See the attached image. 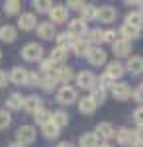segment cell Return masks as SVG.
I'll list each match as a JSON object with an SVG mask.
<instances>
[{
	"instance_id": "35",
	"label": "cell",
	"mask_w": 143,
	"mask_h": 147,
	"mask_svg": "<svg viewBox=\"0 0 143 147\" xmlns=\"http://www.w3.org/2000/svg\"><path fill=\"white\" fill-rule=\"evenodd\" d=\"M106 96H108V92H104L102 88H98V86L90 90V100L94 102L96 106H102V104L106 102Z\"/></svg>"
},
{
	"instance_id": "53",
	"label": "cell",
	"mask_w": 143,
	"mask_h": 147,
	"mask_svg": "<svg viewBox=\"0 0 143 147\" xmlns=\"http://www.w3.org/2000/svg\"><path fill=\"white\" fill-rule=\"evenodd\" d=\"M0 61H2V49H0Z\"/></svg>"
},
{
	"instance_id": "29",
	"label": "cell",
	"mask_w": 143,
	"mask_h": 147,
	"mask_svg": "<svg viewBox=\"0 0 143 147\" xmlns=\"http://www.w3.org/2000/svg\"><path fill=\"white\" fill-rule=\"evenodd\" d=\"M86 43H104V30H100V28H94V30H88L86 34Z\"/></svg>"
},
{
	"instance_id": "7",
	"label": "cell",
	"mask_w": 143,
	"mask_h": 147,
	"mask_svg": "<svg viewBox=\"0 0 143 147\" xmlns=\"http://www.w3.org/2000/svg\"><path fill=\"white\" fill-rule=\"evenodd\" d=\"M49 18H51V24H53V26L67 22V18H69V8H67V6H61V4H55V6L49 10Z\"/></svg>"
},
{
	"instance_id": "26",
	"label": "cell",
	"mask_w": 143,
	"mask_h": 147,
	"mask_svg": "<svg viewBox=\"0 0 143 147\" xmlns=\"http://www.w3.org/2000/svg\"><path fill=\"white\" fill-rule=\"evenodd\" d=\"M51 122H53L59 129H63L65 125H69V114L63 112V110H55V112L51 114Z\"/></svg>"
},
{
	"instance_id": "40",
	"label": "cell",
	"mask_w": 143,
	"mask_h": 147,
	"mask_svg": "<svg viewBox=\"0 0 143 147\" xmlns=\"http://www.w3.org/2000/svg\"><path fill=\"white\" fill-rule=\"evenodd\" d=\"M12 124V116L8 110H0V129H6Z\"/></svg>"
},
{
	"instance_id": "37",
	"label": "cell",
	"mask_w": 143,
	"mask_h": 147,
	"mask_svg": "<svg viewBox=\"0 0 143 147\" xmlns=\"http://www.w3.org/2000/svg\"><path fill=\"white\" fill-rule=\"evenodd\" d=\"M32 6L39 12V14H49V10L53 8V4H51L49 0H33Z\"/></svg>"
},
{
	"instance_id": "17",
	"label": "cell",
	"mask_w": 143,
	"mask_h": 147,
	"mask_svg": "<svg viewBox=\"0 0 143 147\" xmlns=\"http://www.w3.org/2000/svg\"><path fill=\"white\" fill-rule=\"evenodd\" d=\"M28 73H30V69L14 67L10 71V80L14 84H18V86H24V84H28Z\"/></svg>"
},
{
	"instance_id": "30",
	"label": "cell",
	"mask_w": 143,
	"mask_h": 147,
	"mask_svg": "<svg viewBox=\"0 0 143 147\" xmlns=\"http://www.w3.org/2000/svg\"><path fill=\"white\" fill-rule=\"evenodd\" d=\"M96 12H98V6H94V4H84L82 10H80V20H84V22L96 20Z\"/></svg>"
},
{
	"instance_id": "50",
	"label": "cell",
	"mask_w": 143,
	"mask_h": 147,
	"mask_svg": "<svg viewBox=\"0 0 143 147\" xmlns=\"http://www.w3.org/2000/svg\"><path fill=\"white\" fill-rule=\"evenodd\" d=\"M8 147H26V145H22V143H18V141H16V143H12V145H8Z\"/></svg>"
},
{
	"instance_id": "46",
	"label": "cell",
	"mask_w": 143,
	"mask_h": 147,
	"mask_svg": "<svg viewBox=\"0 0 143 147\" xmlns=\"http://www.w3.org/2000/svg\"><path fill=\"white\" fill-rule=\"evenodd\" d=\"M8 80H10V75H6V71H0V88H2V86H6V84H8Z\"/></svg>"
},
{
	"instance_id": "10",
	"label": "cell",
	"mask_w": 143,
	"mask_h": 147,
	"mask_svg": "<svg viewBox=\"0 0 143 147\" xmlns=\"http://www.w3.org/2000/svg\"><path fill=\"white\" fill-rule=\"evenodd\" d=\"M112 96H114L118 102H125L130 96H132L130 84H125V82H114V86H112Z\"/></svg>"
},
{
	"instance_id": "4",
	"label": "cell",
	"mask_w": 143,
	"mask_h": 147,
	"mask_svg": "<svg viewBox=\"0 0 143 147\" xmlns=\"http://www.w3.org/2000/svg\"><path fill=\"white\" fill-rule=\"evenodd\" d=\"M35 137H37V131H35V127L30 125V124L20 125L18 131H16V139H18V143H22V145H30V143H33Z\"/></svg>"
},
{
	"instance_id": "15",
	"label": "cell",
	"mask_w": 143,
	"mask_h": 147,
	"mask_svg": "<svg viewBox=\"0 0 143 147\" xmlns=\"http://www.w3.org/2000/svg\"><path fill=\"white\" fill-rule=\"evenodd\" d=\"M123 73H125V65H121L120 61H112V63L106 65V73H104V75H108V77L116 82L118 79L123 77Z\"/></svg>"
},
{
	"instance_id": "3",
	"label": "cell",
	"mask_w": 143,
	"mask_h": 147,
	"mask_svg": "<svg viewBox=\"0 0 143 147\" xmlns=\"http://www.w3.org/2000/svg\"><path fill=\"white\" fill-rule=\"evenodd\" d=\"M20 55H22L26 61H30V63L41 61V59H43V47L39 45V43H28V45L22 47Z\"/></svg>"
},
{
	"instance_id": "49",
	"label": "cell",
	"mask_w": 143,
	"mask_h": 147,
	"mask_svg": "<svg viewBox=\"0 0 143 147\" xmlns=\"http://www.w3.org/2000/svg\"><path fill=\"white\" fill-rule=\"evenodd\" d=\"M55 147H73V145H71L69 141H61V143H57Z\"/></svg>"
},
{
	"instance_id": "32",
	"label": "cell",
	"mask_w": 143,
	"mask_h": 147,
	"mask_svg": "<svg viewBox=\"0 0 143 147\" xmlns=\"http://www.w3.org/2000/svg\"><path fill=\"white\" fill-rule=\"evenodd\" d=\"M41 134L45 136V139H57V137L61 136V129H59L53 122H49V124H45L43 127H41Z\"/></svg>"
},
{
	"instance_id": "48",
	"label": "cell",
	"mask_w": 143,
	"mask_h": 147,
	"mask_svg": "<svg viewBox=\"0 0 143 147\" xmlns=\"http://www.w3.org/2000/svg\"><path fill=\"white\" fill-rule=\"evenodd\" d=\"M130 147H143V141H139V139H135V141H133V143H132Z\"/></svg>"
},
{
	"instance_id": "41",
	"label": "cell",
	"mask_w": 143,
	"mask_h": 147,
	"mask_svg": "<svg viewBox=\"0 0 143 147\" xmlns=\"http://www.w3.org/2000/svg\"><path fill=\"white\" fill-rule=\"evenodd\" d=\"M116 39H118L116 30H104V43H114Z\"/></svg>"
},
{
	"instance_id": "11",
	"label": "cell",
	"mask_w": 143,
	"mask_h": 147,
	"mask_svg": "<svg viewBox=\"0 0 143 147\" xmlns=\"http://www.w3.org/2000/svg\"><path fill=\"white\" fill-rule=\"evenodd\" d=\"M24 110L30 114H37L39 110H43V100L35 94H30V96H24Z\"/></svg>"
},
{
	"instance_id": "18",
	"label": "cell",
	"mask_w": 143,
	"mask_h": 147,
	"mask_svg": "<svg viewBox=\"0 0 143 147\" xmlns=\"http://www.w3.org/2000/svg\"><path fill=\"white\" fill-rule=\"evenodd\" d=\"M53 77H55L59 82H63V84H71V80L75 79V73H73V69H71V67L61 65V67H57V71L53 73Z\"/></svg>"
},
{
	"instance_id": "25",
	"label": "cell",
	"mask_w": 143,
	"mask_h": 147,
	"mask_svg": "<svg viewBox=\"0 0 143 147\" xmlns=\"http://www.w3.org/2000/svg\"><path fill=\"white\" fill-rule=\"evenodd\" d=\"M77 104H78V112L84 114V116H90V114H94V112H96V108H98L94 102L90 100V96H86V98H80Z\"/></svg>"
},
{
	"instance_id": "38",
	"label": "cell",
	"mask_w": 143,
	"mask_h": 147,
	"mask_svg": "<svg viewBox=\"0 0 143 147\" xmlns=\"http://www.w3.org/2000/svg\"><path fill=\"white\" fill-rule=\"evenodd\" d=\"M39 71H43L45 75H53L57 71V65L51 59H41V61H39Z\"/></svg>"
},
{
	"instance_id": "14",
	"label": "cell",
	"mask_w": 143,
	"mask_h": 147,
	"mask_svg": "<svg viewBox=\"0 0 143 147\" xmlns=\"http://www.w3.org/2000/svg\"><path fill=\"white\" fill-rule=\"evenodd\" d=\"M125 71L133 75V77H137V75H141L143 73V57L139 55H132L127 57V63H125Z\"/></svg>"
},
{
	"instance_id": "21",
	"label": "cell",
	"mask_w": 143,
	"mask_h": 147,
	"mask_svg": "<svg viewBox=\"0 0 143 147\" xmlns=\"http://www.w3.org/2000/svg\"><path fill=\"white\" fill-rule=\"evenodd\" d=\"M120 35H121V39H125V41H133V39H139L141 30H137V28H133V26L123 24V26L120 28Z\"/></svg>"
},
{
	"instance_id": "5",
	"label": "cell",
	"mask_w": 143,
	"mask_h": 147,
	"mask_svg": "<svg viewBox=\"0 0 143 147\" xmlns=\"http://www.w3.org/2000/svg\"><path fill=\"white\" fill-rule=\"evenodd\" d=\"M77 86H80L82 90H92V88H96V75L94 73H90V71H80L77 77Z\"/></svg>"
},
{
	"instance_id": "23",
	"label": "cell",
	"mask_w": 143,
	"mask_h": 147,
	"mask_svg": "<svg viewBox=\"0 0 143 147\" xmlns=\"http://www.w3.org/2000/svg\"><path fill=\"white\" fill-rule=\"evenodd\" d=\"M100 145V139L94 131H86L78 137V147H98Z\"/></svg>"
},
{
	"instance_id": "47",
	"label": "cell",
	"mask_w": 143,
	"mask_h": 147,
	"mask_svg": "<svg viewBox=\"0 0 143 147\" xmlns=\"http://www.w3.org/2000/svg\"><path fill=\"white\" fill-rule=\"evenodd\" d=\"M133 134H135V139H139V141H143V125H137V129H135Z\"/></svg>"
},
{
	"instance_id": "16",
	"label": "cell",
	"mask_w": 143,
	"mask_h": 147,
	"mask_svg": "<svg viewBox=\"0 0 143 147\" xmlns=\"http://www.w3.org/2000/svg\"><path fill=\"white\" fill-rule=\"evenodd\" d=\"M35 30H37V37H39V39H53L57 35L55 26L51 22H39Z\"/></svg>"
},
{
	"instance_id": "20",
	"label": "cell",
	"mask_w": 143,
	"mask_h": 147,
	"mask_svg": "<svg viewBox=\"0 0 143 147\" xmlns=\"http://www.w3.org/2000/svg\"><path fill=\"white\" fill-rule=\"evenodd\" d=\"M116 141L120 143V145H132L133 141H135V134H133L132 129H127V127H120L118 131H116Z\"/></svg>"
},
{
	"instance_id": "13",
	"label": "cell",
	"mask_w": 143,
	"mask_h": 147,
	"mask_svg": "<svg viewBox=\"0 0 143 147\" xmlns=\"http://www.w3.org/2000/svg\"><path fill=\"white\" fill-rule=\"evenodd\" d=\"M112 51L116 57H132V41L125 39H116L112 43Z\"/></svg>"
},
{
	"instance_id": "36",
	"label": "cell",
	"mask_w": 143,
	"mask_h": 147,
	"mask_svg": "<svg viewBox=\"0 0 143 147\" xmlns=\"http://www.w3.org/2000/svg\"><path fill=\"white\" fill-rule=\"evenodd\" d=\"M33 120H35V124H37V125H41V127H43L45 124H49V122H51V112L43 108V110H39L37 114H33Z\"/></svg>"
},
{
	"instance_id": "6",
	"label": "cell",
	"mask_w": 143,
	"mask_h": 147,
	"mask_svg": "<svg viewBox=\"0 0 143 147\" xmlns=\"http://www.w3.org/2000/svg\"><path fill=\"white\" fill-rule=\"evenodd\" d=\"M18 28L22 30V32H32L37 28V20H35V14L32 12H22L20 16H18Z\"/></svg>"
},
{
	"instance_id": "52",
	"label": "cell",
	"mask_w": 143,
	"mask_h": 147,
	"mask_svg": "<svg viewBox=\"0 0 143 147\" xmlns=\"http://www.w3.org/2000/svg\"><path fill=\"white\" fill-rule=\"evenodd\" d=\"M139 8H141V10H139V12H141V14H143V2H141V6H139Z\"/></svg>"
},
{
	"instance_id": "34",
	"label": "cell",
	"mask_w": 143,
	"mask_h": 147,
	"mask_svg": "<svg viewBox=\"0 0 143 147\" xmlns=\"http://www.w3.org/2000/svg\"><path fill=\"white\" fill-rule=\"evenodd\" d=\"M57 39V47H63V49H69V47H73V43H75V41H77V39H75V37H71V35L67 34V32H63V34H57L55 35Z\"/></svg>"
},
{
	"instance_id": "9",
	"label": "cell",
	"mask_w": 143,
	"mask_h": 147,
	"mask_svg": "<svg viewBox=\"0 0 143 147\" xmlns=\"http://www.w3.org/2000/svg\"><path fill=\"white\" fill-rule=\"evenodd\" d=\"M118 18V12L116 8H112V6H98V12H96V20L102 24H112L114 20Z\"/></svg>"
},
{
	"instance_id": "42",
	"label": "cell",
	"mask_w": 143,
	"mask_h": 147,
	"mask_svg": "<svg viewBox=\"0 0 143 147\" xmlns=\"http://www.w3.org/2000/svg\"><path fill=\"white\" fill-rule=\"evenodd\" d=\"M39 82H41V77H39L35 71H30V73H28V84H30V86H37Z\"/></svg>"
},
{
	"instance_id": "1",
	"label": "cell",
	"mask_w": 143,
	"mask_h": 147,
	"mask_svg": "<svg viewBox=\"0 0 143 147\" xmlns=\"http://www.w3.org/2000/svg\"><path fill=\"white\" fill-rule=\"evenodd\" d=\"M57 102H59V104H63V106H71V104L78 102L77 88H75V86H71V84L61 86V88L57 90Z\"/></svg>"
},
{
	"instance_id": "8",
	"label": "cell",
	"mask_w": 143,
	"mask_h": 147,
	"mask_svg": "<svg viewBox=\"0 0 143 147\" xmlns=\"http://www.w3.org/2000/svg\"><path fill=\"white\" fill-rule=\"evenodd\" d=\"M86 59H88V63H90L92 67H100V65H104V63H106L108 55H106V51H104V49H100V47H90Z\"/></svg>"
},
{
	"instance_id": "51",
	"label": "cell",
	"mask_w": 143,
	"mask_h": 147,
	"mask_svg": "<svg viewBox=\"0 0 143 147\" xmlns=\"http://www.w3.org/2000/svg\"><path fill=\"white\" fill-rule=\"evenodd\" d=\"M98 147H112V145H110V143H100Z\"/></svg>"
},
{
	"instance_id": "39",
	"label": "cell",
	"mask_w": 143,
	"mask_h": 147,
	"mask_svg": "<svg viewBox=\"0 0 143 147\" xmlns=\"http://www.w3.org/2000/svg\"><path fill=\"white\" fill-rule=\"evenodd\" d=\"M96 84H98V88H102L104 92L112 90V86H114V80L108 77V75H102L100 79H96Z\"/></svg>"
},
{
	"instance_id": "2",
	"label": "cell",
	"mask_w": 143,
	"mask_h": 147,
	"mask_svg": "<svg viewBox=\"0 0 143 147\" xmlns=\"http://www.w3.org/2000/svg\"><path fill=\"white\" fill-rule=\"evenodd\" d=\"M67 34L71 35V37H75V39H84L88 34V24L84 20H80V18H75V20L69 22Z\"/></svg>"
},
{
	"instance_id": "19",
	"label": "cell",
	"mask_w": 143,
	"mask_h": 147,
	"mask_svg": "<svg viewBox=\"0 0 143 147\" xmlns=\"http://www.w3.org/2000/svg\"><path fill=\"white\" fill-rule=\"evenodd\" d=\"M16 37H18V28H14L10 24H6V26L0 28V41L2 43H14Z\"/></svg>"
},
{
	"instance_id": "22",
	"label": "cell",
	"mask_w": 143,
	"mask_h": 147,
	"mask_svg": "<svg viewBox=\"0 0 143 147\" xmlns=\"http://www.w3.org/2000/svg\"><path fill=\"white\" fill-rule=\"evenodd\" d=\"M6 108L12 110V112L22 110V108H24V96L20 94V92H12L10 96L6 98Z\"/></svg>"
},
{
	"instance_id": "28",
	"label": "cell",
	"mask_w": 143,
	"mask_h": 147,
	"mask_svg": "<svg viewBox=\"0 0 143 147\" xmlns=\"http://www.w3.org/2000/svg\"><path fill=\"white\" fill-rule=\"evenodd\" d=\"M71 49H73V53H75L77 57H86L88 51H90V45L86 43V39H77Z\"/></svg>"
},
{
	"instance_id": "31",
	"label": "cell",
	"mask_w": 143,
	"mask_h": 147,
	"mask_svg": "<svg viewBox=\"0 0 143 147\" xmlns=\"http://www.w3.org/2000/svg\"><path fill=\"white\" fill-rule=\"evenodd\" d=\"M57 84H59V80H57L53 75H45V77H41V82H39V86H41L45 92H53L57 88Z\"/></svg>"
},
{
	"instance_id": "12",
	"label": "cell",
	"mask_w": 143,
	"mask_h": 147,
	"mask_svg": "<svg viewBox=\"0 0 143 147\" xmlns=\"http://www.w3.org/2000/svg\"><path fill=\"white\" fill-rule=\"evenodd\" d=\"M94 134L98 136V139H104V141H110L112 137H116V129L110 122H100L94 129Z\"/></svg>"
},
{
	"instance_id": "44",
	"label": "cell",
	"mask_w": 143,
	"mask_h": 147,
	"mask_svg": "<svg viewBox=\"0 0 143 147\" xmlns=\"http://www.w3.org/2000/svg\"><path fill=\"white\" fill-rule=\"evenodd\" d=\"M132 98L135 102H143V84L141 86H135V88L132 90Z\"/></svg>"
},
{
	"instance_id": "33",
	"label": "cell",
	"mask_w": 143,
	"mask_h": 147,
	"mask_svg": "<svg viewBox=\"0 0 143 147\" xmlns=\"http://www.w3.org/2000/svg\"><path fill=\"white\" fill-rule=\"evenodd\" d=\"M4 12L8 14V16H20L22 14V4L18 2V0H6L4 2Z\"/></svg>"
},
{
	"instance_id": "24",
	"label": "cell",
	"mask_w": 143,
	"mask_h": 147,
	"mask_svg": "<svg viewBox=\"0 0 143 147\" xmlns=\"http://www.w3.org/2000/svg\"><path fill=\"white\" fill-rule=\"evenodd\" d=\"M67 57H69V49H63V47H55V49H51V55H49V59L55 63V65H65Z\"/></svg>"
},
{
	"instance_id": "27",
	"label": "cell",
	"mask_w": 143,
	"mask_h": 147,
	"mask_svg": "<svg viewBox=\"0 0 143 147\" xmlns=\"http://www.w3.org/2000/svg\"><path fill=\"white\" fill-rule=\"evenodd\" d=\"M123 24H127V26H133V28L141 30V28H143V14L139 10H137V12H130V14L125 16V22H123Z\"/></svg>"
},
{
	"instance_id": "43",
	"label": "cell",
	"mask_w": 143,
	"mask_h": 147,
	"mask_svg": "<svg viewBox=\"0 0 143 147\" xmlns=\"http://www.w3.org/2000/svg\"><path fill=\"white\" fill-rule=\"evenodd\" d=\"M133 122L137 125H143V106H137L133 110Z\"/></svg>"
},
{
	"instance_id": "45",
	"label": "cell",
	"mask_w": 143,
	"mask_h": 147,
	"mask_svg": "<svg viewBox=\"0 0 143 147\" xmlns=\"http://www.w3.org/2000/svg\"><path fill=\"white\" fill-rule=\"evenodd\" d=\"M84 4H86V2H82V0H69L67 8H69V10H82Z\"/></svg>"
}]
</instances>
